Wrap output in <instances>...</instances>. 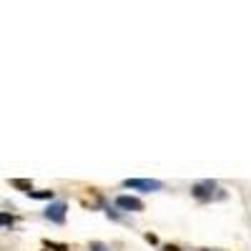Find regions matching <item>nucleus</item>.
I'll return each mask as SVG.
<instances>
[{
    "label": "nucleus",
    "mask_w": 251,
    "mask_h": 251,
    "mask_svg": "<svg viewBox=\"0 0 251 251\" xmlns=\"http://www.w3.org/2000/svg\"><path fill=\"white\" fill-rule=\"evenodd\" d=\"M13 224H15V219L10 214H0V226H13Z\"/></svg>",
    "instance_id": "nucleus-7"
},
{
    "label": "nucleus",
    "mask_w": 251,
    "mask_h": 251,
    "mask_svg": "<svg viewBox=\"0 0 251 251\" xmlns=\"http://www.w3.org/2000/svg\"><path fill=\"white\" fill-rule=\"evenodd\" d=\"M46 246H48V249H55V251H68V246H66V244H53V241H46Z\"/></svg>",
    "instance_id": "nucleus-8"
},
{
    "label": "nucleus",
    "mask_w": 251,
    "mask_h": 251,
    "mask_svg": "<svg viewBox=\"0 0 251 251\" xmlns=\"http://www.w3.org/2000/svg\"><path fill=\"white\" fill-rule=\"evenodd\" d=\"M66 203H63V201H55V203H50L48 208H46V219L48 221H53V224H63V221H66Z\"/></svg>",
    "instance_id": "nucleus-3"
},
{
    "label": "nucleus",
    "mask_w": 251,
    "mask_h": 251,
    "mask_svg": "<svg viewBox=\"0 0 251 251\" xmlns=\"http://www.w3.org/2000/svg\"><path fill=\"white\" fill-rule=\"evenodd\" d=\"M10 186H13V188H20V191H25V194L33 191V181H25V178H13Z\"/></svg>",
    "instance_id": "nucleus-5"
},
{
    "label": "nucleus",
    "mask_w": 251,
    "mask_h": 251,
    "mask_svg": "<svg viewBox=\"0 0 251 251\" xmlns=\"http://www.w3.org/2000/svg\"><path fill=\"white\" fill-rule=\"evenodd\" d=\"M126 188H136V191H161L163 183L153 181V178H126L123 181Z\"/></svg>",
    "instance_id": "nucleus-1"
},
{
    "label": "nucleus",
    "mask_w": 251,
    "mask_h": 251,
    "mask_svg": "<svg viewBox=\"0 0 251 251\" xmlns=\"http://www.w3.org/2000/svg\"><path fill=\"white\" fill-rule=\"evenodd\" d=\"M30 199H53V191H30Z\"/></svg>",
    "instance_id": "nucleus-6"
},
{
    "label": "nucleus",
    "mask_w": 251,
    "mask_h": 251,
    "mask_svg": "<svg viewBox=\"0 0 251 251\" xmlns=\"http://www.w3.org/2000/svg\"><path fill=\"white\" fill-rule=\"evenodd\" d=\"M91 251H106V249H103V244H91Z\"/></svg>",
    "instance_id": "nucleus-9"
},
{
    "label": "nucleus",
    "mask_w": 251,
    "mask_h": 251,
    "mask_svg": "<svg viewBox=\"0 0 251 251\" xmlns=\"http://www.w3.org/2000/svg\"><path fill=\"white\" fill-rule=\"evenodd\" d=\"M214 191H216V183H214V181H199V183L191 188V194H194L199 201H208V199H214Z\"/></svg>",
    "instance_id": "nucleus-2"
},
{
    "label": "nucleus",
    "mask_w": 251,
    "mask_h": 251,
    "mask_svg": "<svg viewBox=\"0 0 251 251\" xmlns=\"http://www.w3.org/2000/svg\"><path fill=\"white\" fill-rule=\"evenodd\" d=\"M116 203L121 208H126V211H143V201L141 199H133V196H118Z\"/></svg>",
    "instance_id": "nucleus-4"
},
{
    "label": "nucleus",
    "mask_w": 251,
    "mask_h": 251,
    "mask_svg": "<svg viewBox=\"0 0 251 251\" xmlns=\"http://www.w3.org/2000/svg\"><path fill=\"white\" fill-rule=\"evenodd\" d=\"M166 251H178L176 246H166Z\"/></svg>",
    "instance_id": "nucleus-10"
}]
</instances>
